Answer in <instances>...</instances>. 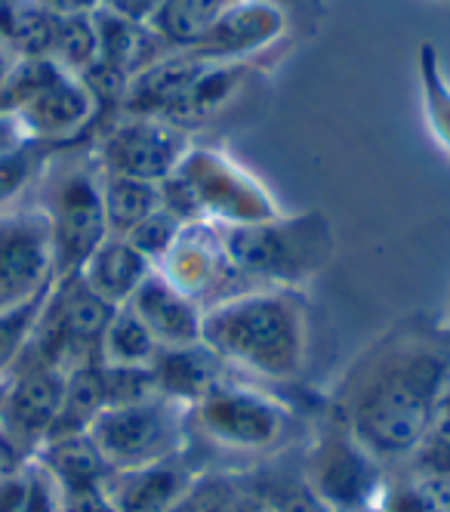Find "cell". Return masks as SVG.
Wrapping results in <instances>:
<instances>
[{
  "mask_svg": "<svg viewBox=\"0 0 450 512\" xmlns=\"http://www.w3.org/2000/svg\"><path fill=\"white\" fill-rule=\"evenodd\" d=\"M189 491H192V488H189ZM170 512H198V509H195L192 497H189V494H185V497H182V500H179V503H176V506H173Z\"/></svg>",
  "mask_w": 450,
  "mask_h": 512,
  "instance_id": "obj_39",
  "label": "cell"
},
{
  "mask_svg": "<svg viewBox=\"0 0 450 512\" xmlns=\"http://www.w3.org/2000/svg\"><path fill=\"white\" fill-rule=\"evenodd\" d=\"M152 272H155V266L148 263L127 238L108 235L93 250V256L84 263V269L78 275L87 281V287L93 290V294H99L105 303L121 309L133 300L139 284Z\"/></svg>",
  "mask_w": 450,
  "mask_h": 512,
  "instance_id": "obj_20",
  "label": "cell"
},
{
  "mask_svg": "<svg viewBox=\"0 0 450 512\" xmlns=\"http://www.w3.org/2000/svg\"><path fill=\"white\" fill-rule=\"evenodd\" d=\"M93 25H96V41H99L96 62L118 71L127 81H133L139 71H145L148 65H155L158 59L173 53V47L145 22H130L99 7L93 10Z\"/></svg>",
  "mask_w": 450,
  "mask_h": 512,
  "instance_id": "obj_18",
  "label": "cell"
},
{
  "mask_svg": "<svg viewBox=\"0 0 450 512\" xmlns=\"http://www.w3.org/2000/svg\"><path fill=\"white\" fill-rule=\"evenodd\" d=\"M127 306L142 318V324L152 331L161 349L201 343L204 312L185 294H179L158 269L139 284Z\"/></svg>",
  "mask_w": 450,
  "mask_h": 512,
  "instance_id": "obj_16",
  "label": "cell"
},
{
  "mask_svg": "<svg viewBox=\"0 0 450 512\" xmlns=\"http://www.w3.org/2000/svg\"><path fill=\"white\" fill-rule=\"evenodd\" d=\"M253 68H259V62H207L198 81L170 105L164 118L185 133H195L232 105V99L253 78Z\"/></svg>",
  "mask_w": 450,
  "mask_h": 512,
  "instance_id": "obj_17",
  "label": "cell"
},
{
  "mask_svg": "<svg viewBox=\"0 0 450 512\" xmlns=\"http://www.w3.org/2000/svg\"><path fill=\"white\" fill-rule=\"evenodd\" d=\"M99 368H102L108 408L133 405V401L158 395L152 368H108V364H99Z\"/></svg>",
  "mask_w": 450,
  "mask_h": 512,
  "instance_id": "obj_30",
  "label": "cell"
},
{
  "mask_svg": "<svg viewBox=\"0 0 450 512\" xmlns=\"http://www.w3.org/2000/svg\"><path fill=\"white\" fill-rule=\"evenodd\" d=\"M31 454L16 442V438L0 426V485L16 479V475L28 466Z\"/></svg>",
  "mask_w": 450,
  "mask_h": 512,
  "instance_id": "obj_33",
  "label": "cell"
},
{
  "mask_svg": "<svg viewBox=\"0 0 450 512\" xmlns=\"http://www.w3.org/2000/svg\"><path fill=\"white\" fill-rule=\"evenodd\" d=\"M447 377L450 346L438 321L407 315L349 364L327 401L386 469H401L423 442Z\"/></svg>",
  "mask_w": 450,
  "mask_h": 512,
  "instance_id": "obj_1",
  "label": "cell"
},
{
  "mask_svg": "<svg viewBox=\"0 0 450 512\" xmlns=\"http://www.w3.org/2000/svg\"><path fill=\"white\" fill-rule=\"evenodd\" d=\"M102 204L108 219V235L124 238L145 216H152L161 207V189L155 182L102 173Z\"/></svg>",
  "mask_w": 450,
  "mask_h": 512,
  "instance_id": "obj_24",
  "label": "cell"
},
{
  "mask_svg": "<svg viewBox=\"0 0 450 512\" xmlns=\"http://www.w3.org/2000/svg\"><path fill=\"white\" fill-rule=\"evenodd\" d=\"M161 4L164 0H102V10H108V13H115V16H121V19H130V22H152L155 19V13L161 10Z\"/></svg>",
  "mask_w": 450,
  "mask_h": 512,
  "instance_id": "obj_34",
  "label": "cell"
},
{
  "mask_svg": "<svg viewBox=\"0 0 450 512\" xmlns=\"http://www.w3.org/2000/svg\"><path fill=\"white\" fill-rule=\"evenodd\" d=\"M16 65H19V56H16L4 41H0V87H4V84L13 78Z\"/></svg>",
  "mask_w": 450,
  "mask_h": 512,
  "instance_id": "obj_37",
  "label": "cell"
},
{
  "mask_svg": "<svg viewBox=\"0 0 450 512\" xmlns=\"http://www.w3.org/2000/svg\"><path fill=\"white\" fill-rule=\"evenodd\" d=\"M182 232V223L173 216V213H167L164 207H158L152 216H145L142 223L130 232V235H124L148 263L152 266H158L164 256H167V250L173 247V241H176V235Z\"/></svg>",
  "mask_w": 450,
  "mask_h": 512,
  "instance_id": "obj_29",
  "label": "cell"
},
{
  "mask_svg": "<svg viewBox=\"0 0 450 512\" xmlns=\"http://www.w3.org/2000/svg\"><path fill=\"white\" fill-rule=\"evenodd\" d=\"M299 429V411L278 392L225 374L189 408L192 445L232 457H266L281 451Z\"/></svg>",
  "mask_w": 450,
  "mask_h": 512,
  "instance_id": "obj_4",
  "label": "cell"
},
{
  "mask_svg": "<svg viewBox=\"0 0 450 512\" xmlns=\"http://www.w3.org/2000/svg\"><path fill=\"white\" fill-rule=\"evenodd\" d=\"M238 4L241 0H164L161 10L148 25H152L173 50H189Z\"/></svg>",
  "mask_w": 450,
  "mask_h": 512,
  "instance_id": "obj_23",
  "label": "cell"
},
{
  "mask_svg": "<svg viewBox=\"0 0 450 512\" xmlns=\"http://www.w3.org/2000/svg\"><path fill=\"white\" fill-rule=\"evenodd\" d=\"M198 469L192 466V448L152 466L108 472L102 485L108 503L115 512H170L198 479Z\"/></svg>",
  "mask_w": 450,
  "mask_h": 512,
  "instance_id": "obj_15",
  "label": "cell"
},
{
  "mask_svg": "<svg viewBox=\"0 0 450 512\" xmlns=\"http://www.w3.org/2000/svg\"><path fill=\"white\" fill-rule=\"evenodd\" d=\"M201 343L229 371L296 383L312 358V306L303 287H247L204 309Z\"/></svg>",
  "mask_w": 450,
  "mask_h": 512,
  "instance_id": "obj_2",
  "label": "cell"
},
{
  "mask_svg": "<svg viewBox=\"0 0 450 512\" xmlns=\"http://www.w3.org/2000/svg\"><path fill=\"white\" fill-rule=\"evenodd\" d=\"M7 383H10V377H7V380H0V408H4V395H7Z\"/></svg>",
  "mask_w": 450,
  "mask_h": 512,
  "instance_id": "obj_40",
  "label": "cell"
},
{
  "mask_svg": "<svg viewBox=\"0 0 450 512\" xmlns=\"http://www.w3.org/2000/svg\"><path fill=\"white\" fill-rule=\"evenodd\" d=\"M438 334H441V340L450 346V306H447V315L438 318Z\"/></svg>",
  "mask_w": 450,
  "mask_h": 512,
  "instance_id": "obj_38",
  "label": "cell"
},
{
  "mask_svg": "<svg viewBox=\"0 0 450 512\" xmlns=\"http://www.w3.org/2000/svg\"><path fill=\"white\" fill-rule=\"evenodd\" d=\"M155 269L201 312L250 287L247 278L235 269L232 256L225 253L219 226L213 223L182 226L173 247Z\"/></svg>",
  "mask_w": 450,
  "mask_h": 512,
  "instance_id": "obj_10",
  "label": "cell"
},
{
  "mask_svg": "<svg viewBox=\"0 0 450 512\" xmlns=\"http://www.w3.org/2000/svg\"><path fill=\"white\" fill-rule=\"evenodd\" d=\"M41 201L53 244V278H71L84 269L93 250L108 238L102 204V170L90 145L59 149L41 173Z\"/></svg>",
  "mask_w": 450,
  "mask_h": 512,
  "instance_id": "obj_5",
  "label": "cell"
},
{
  "mask_svg": "<svg viewBox=\"0 0 450 512\" xmlns=\"http://www.w3.org/2000/svg\"><path fill=\"white\" fill-rule=\"evenodd\" d=\"M417 81L426 127L432 139L450 155V78L444 75L441 56L432 44H423L417 53Z\"/></svg>",
  "mask_w": 450,
  "mask_h": 512,
  "instance_id": "obj_26",
  "label": "cell"
},
{
  "mask_svg": "<svg viewBox=\"0 0 450 512\" xmlns=\"http://www.w3.org/2000/svg\"><path fill=\"white\" fill-rule=\"evenodd\" d=\"M50 290H53V284L44 287L41 294H34L31 300L0 312V380H7L16 371V364L25 352V343L34 331V321L41 315Z\"/></svg>",
  "mask_w": 450,
  "mask_h": 512,
  "instance_id": "obj_28",
  "label": "cell"
},
{
  "mask_svg": "<svg viewBox=\"0 0 450 512\" xmlns=\"http://www.w3.org/2000/svg\"><path fill=\"white\" fill-rule=\"evenodd\" d=\"M34 460L59 482L62 494L102 488L105 479H108V472H111L87 432L84 435L53 438V442H47L41 451L34 454Z\"/></svg>",
  "mask_w": 450,
  "mask_h": 512,
  "instance_id": "obj_21",
  "label": "cell"
},
{
  "mask_svg": "<svg viewBox=\"0 0 450 512\" xmlns=\"http://www.w3.org/2000/svg\"><path fill=\"white\" fill-rule=\"evenodd\" d=\"M105 408H108V398H105V383H102V368H99V364H84V368L68 371L62 408H59L56 426H53L47 442H53V438H65V435H84V432H90V426L96 423V417Z\"/></svg>",
  "mask_w": 450,
  "mask_h": 512,
  "instance_id": "obj_22",
  "label": "cell"
},
{
  "mask_svg": "<svg viewBox=\"0 0 450 512\" xmlns=\"http://www.w3.org/2000/svg\"><path fill=\"white\" fill-rule=\"evenodd\" d=\"M13 118L28 139L68 149L78 142H93L99 130V105L78 75L59 68L44 87H37L19 105Z\"/></svg>",
  "mask_w": 450,
  "mask_h": 512,
  "instance_id": "obj_13",
  "label": "cell"
},
{
  "mask_svg": "<svg viewBox=\"0 0 450 512\" xmlns=\"http://www.w3.org/2000/svg\"><path fill=\"white\" fill-rule=\"evenodd\" d=\"M152 374H155L158 395L192 408L198 398L207 395V389H213L229 374V368H225L222 358L210 346L192 343V346L158 349L152 361Z\"/></svg>",
  "mask_w": 450,
  "mask_h": 512,
  "instance_id": "obj_19",
  "label": "cell"
},
{
  "mask_svg": "<svg viewBox=\"0 0 450 512\" xmlns=\"http://www.w3.org/2000/svg\"><path fill=\"white\" fill-rule=\"evenodd\" d=\"M293 13L281 0H241L204 38L189 47L204 62H262L290 47Z\"/></svg>",
  "mask_w": 450,
  "mask_h": 512,
  "instance_id": "obj_11",
  "label": "cell"
},
{
  "mask_svg": "<svg viewBox=\"0 0 450 512\" xmlns=\"http://www.w3.org/2000/svg\"><path fill=\"white\" fill-rule=\"evenodd\" d=\"M68 371L62 368H19L10 374L4 408H0V426L34 457L50 438L62 395H65Z\"/></svg>",
  "mask_w": 450,
  "mask_h": 512,
  "instance_id": "obj_14",
  "label": "cell"
},
{
  "mask_svg": "<svg viewBox=\"0 0 450 512\" xmlns=\"http://www.w3.org/2000/svg\"><path fill=\"white\" fill-rule=\"evenodd\" d=\"M87 435L111 472L173 460L192 448L189 408L164 395L105 408Z\"/></svg>",
  "mask_w": 450,
  "mask_h": 512,
  "instance_id": "obj_8",
  "label": "cell"
},
{
  "mask_svg": "<svg viewBox=\"0 0 450 512\" xmlns=\"http://www.w3.org/2000/svg\"><path fill=\"white\" fill-rule=\"evenodd\" d=\"M219 235L250 287H303L336 253L333 226L318 210L281 213L256 226H219Z\"/></svg>",
  "mask_w": 450,
  "mask_h": 512,
  "instance_id": "obj_6",
  "label": "cell"
},
{
  "mask_svg": "<svg viewBox=\"0 0 450 512\" xmlns=\"http://www.w3.org/2000/svg\"><path fill=\"white\" fill-rule=\"evenodd\" d=\"M65 512H115V509H111L102 488H90V491L65 494Z\"/></svg>",
  "mask_w": 450,
  "mask_h": 512,
  "instance_id": "obj_35",
  "label": "cell"
},
{
  "mask_svg": "<svg viewBox=\"0 0 450 512\" xmlns=\"http://www.w3.org/2000/svg\"><path fill=\"white\" fill-rule=\"evenodd\" d=\"M299 479L330 512H380L389 494V469L358 442L330 401L315 417Z\"/></svg>",
  "mask_w": 450,
  "mask_h": 512,
  "instance_id": "obj_7",
  "label": "cell"
},
{
  "mask_svg": "<svg viewBox=\"0 0 450 512\" xmlns=\"http://www.w3.org/2000/svg\"><path fill=\"white\" fill-rule=\"evenodd\" d=\"M259 491H262V488H259ZM256 512H272V509H269V503H266V497H262V503L256 506Z\"/></svg>",
  "mask_w": 450,
  "mask_h": 512,
  "instance_id": "obj_41",
  "label": "cell"
},
{
  "mask_svg": "<svg viewBox=\"0 0 450 512\" xmlns=\"http://www.w3.org/2000/svg\"><path fill=\"white\" fill-rule=\"evenodd\" d=\"M99 59V41L93 13L87 16H56V31L50 44V62H56L68 75H84Z\"/></svg>",
  "mask_w": 450,
  "mask_h": 512,
  "instance_id": "obj_27",
  "label": "cell"
},
{
  "mask_svg": "<svg viewBox=\"0 0 450 512\" xmlns=\"http://www.w3.org/2000/svg\"><path fill=\"white\" fill-rule=\"evenodd\" d=\"M161 207L182 226H256L281 216L262 182L216 145H192L182 164L161 182Z\"/></svg>",
  "mask_w": 450,
  "mask_h": 512,
  "instance_id": "obj_3",
  "label": "cell"
},
{
  "mask_svg": "<svg viewBox=\"0 0 450 512\" xmlns=\"http://www.w3.org/2000/svg\"><path fill=\"white\" fill-rule=\"evenodd\" d=\"M50 284H56V278L44 210L34 204L0 213V312L31 300Z\"/></svg>",
  "mask_w": 450,
  "mask_h": 512,
  "instance_id": "obj_12",
  "label": "cell"
},
{
  "mask_svg": "<svg viewBox=\"0 0 450 512\" xmlns=\"http://www.w3.org/2000/svg\"><path fill=\"white\" fill-rule=\"evenodd\" d=\"M41 7H47L56 16H87L93 10H99L102 0H37Z\"/></svg>",
  "mask_w": 450,
  "mask_h": 512,
  "instance_id": "obj_36",
  "label": "cell"
},
{
  "mask_svg": "<svg viewBox=\"0 0 450 512\" xmlns=\"http://www.w3.org/2000/svg\"><path fill=\"white\" fill-rule=\"evenodd\" d=\"M22 512H65V494H62L59 482L34 457L25 466Z\"/></svg>",
  "mask_w": 450,
  "mask_h": 512,
  "instance_id": "obj_31",
  "label": "cell"
},
{
  "mask_svg": "<svg viewBox=\"0 0 450 512\" xmlns=\"http://www.w3.org/2000/svg\"><path fill=\"white\" fill-rule=\"evenodd\" d=\"M192 145V133H185L167 118L118 115L96 130L90 149L102 173L161 186L189 155Z\"/></svg>",
  "mask_w": 450,
  "mask_h": 512,
  "instance_id": "obj_9",
  "label": "cell"
},
{
  "mask_svg": "<svg viewBox=\"0 0 450 512\" xmlns=\"http://www.w3.org/2000/svg\"><path fill=\"white\" fill-rule=\"evenodd\" d=\"M158 349V340L142 324V318L130 306H121L102 334L99 364H108V368H152Z\"/></svg>",
  "mask_w": 450,
  "mask_h": 512,
  "instance_id": "obj_25",
  "label": "cell"
},
{
  "mask_svg": "<svg viewBox=\"0 0 450 512\" xmlns=\"http://www.w3.org/2000/svg\"><path fill=\"white\" fill-rule=\"evenodd\" d=\"M272 512H330L309 488L299 479L296 485H284L278 491H262Z\"/></svg>",
  "mask_w": 450,
  "mask_h": 512,
  "instance_id": "obj_32",
  "label": "cell"
}]
</instances>
